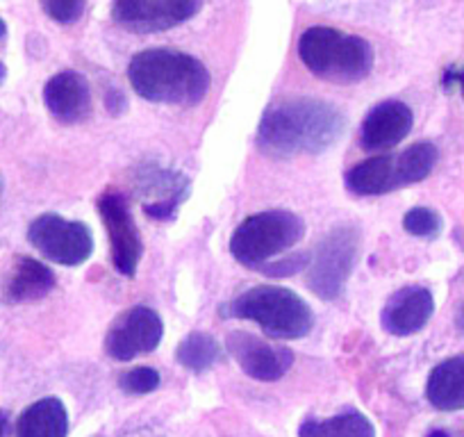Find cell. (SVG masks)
Returning <instances> with one entry per match:
<instances>
[{
  "label": "cell",
  "instance_id": "obj_19",
  "mask_svg": "<svg viewBox=\"0 0 464 437\" xmlns=\"http://www.w3.org/2000/svg\"><path fill=\"white\" fill-rule=\"evenodd\" d=\"M301 437H376V428L364 414L343 413L324 422H305L298 431Z\"/></svg>",
  "mask_w": 464,
  "mask_h": 437
},
{
  "label": "cell",
  "instance_id": "obj_8",
  "mask_svg": "<svg viewBox=\"0 0 464 437\" xmlns=\"http://www.w3.org/2000/svg\"><path fill=\"white\" fill-rule=\"evenodd\" d=\"M28 239L44 257L62 267H78L93 251L92 230L60 214H42L30 224Z\"/></svg>",
  "mask_w": 464,
  "mask_h": 437
},
{
  "label": "cell",
  "instance_id": "obj_18",
  "mask_svg": "<svg viewBox=\"0 0 464 437\" xmlns=\"http://www.w3.org/2000/svg\"><path fill=\"white\" fill-rule=\"evenodd\" d=\"M55 287V276L42 262L33 257H21L7 285V298L10 301H34V298L46 296Z\"/></svg>",
  "mask_w": 464,
  "mask_h": 437
},
{
  "label": "cell",
  "instance_id": "obj_12",
  "mask_svg": "<svg viewBox=\"0 0 464 437\" xmlns=\"http://www.w3.org/2000/svg\"><path fill=\"white\" fill-rule=\"evenodd\" d=\"M226 346L244 369V374L257 381H280L294 364L292 351L283 346H271L269 342L248 335V333H230Z\"/></svg>",
  "mask_w": 464,
  "mask_h": 437
},
{
  "label": "cell",
  "instance_id": "obj_24",
  "mask_svg": "<svg viewBox=\"0 0 464 437\" xmlns=\"http://www.w3.org/2000/svg\"><path fill=\"white\" fill-rule=\"evenodd\" d=\"M303 265H307V257H289V260L274 262V265H262V271L269 276H292L296 274Z\"/></svg>",
  "mask_w": 464,
  "mask_h": 437
},
{
  "label": "cell",
  "instance_id": "obj_1",
  "mask_svg": "<svg viewBox=\"0 0 464 437\" xmlns=\"http://www.w3.org/2000/svg\"><path fill=\"white\" fill-rule=\"evenodd\" d=\"M346 119L337 107L319 98H285L265 112L257 146L274 158L314 155L343 135Z\"/></svg>",
  "mask_w": 464,
  "mask_h": 437
},
{
  "label": "cell",
  "instance_id": "obj_11",
  "mask_svg": "<svg viewBox=\"0 0 464 437\" xmlns=\"http://www.w3.org/2000/svg\"><path fill=\"white\" fill-rule=\"evenodd\" d=\"M198 10V0H119L111 16L130 33H160L185 24Z\"/></svg>",
  "mask_w": 464,
  "mask_h": 437
},
{
  "label": "cell",
  "instance_id": "obj_30",
  "mask_svg": "<svg viewBox=\"0 0 464 437\" xmlns=\"http://www.w3.org/2000/svg\"><path fill=\"white\" fill-rule=\"evenodd\" d=\"M5 75H7V69H5V64H3V62H0V83H3V80H5Z\"/></svg>",
  "mask_w": 464,
  "mask_h": 437
},
{
  "label": "cell",
  "instance_id": "obj_22",
  "mask_svg": "<svg viewBox=\"0 0 464 437\" xmlns=\"http://www.w3.org/2000/svg\"><path fill=\"white\" fill-rule=\"evenodd\" d=\"M160 383H162V378L155 369L137 367L128 372L126 376H121V390H126L128 394H149V392L158 390Z\"/></svg>",
  "mask_w": 464,
  "mask_h": 437
},
{
  "label": "cell",
  "instance_id": "obj_13",
  "mask_svg": "<svg viewBox=\"0 0 464 437\" xmlns=\"http://www.w3.org/2000/svg\"><path fill=\"white\" fill-rule=\"evenodd\" d=\"M435 298L426 287H403L385 303L382 328L392 335H414L430 321Z\"/></svg>",
  "mask_w": 464,
  "mask_h": 437
},
{
  "label": "cell",
  "instance_id": "obj_21",
  "mask_svg": "<svg viewBox=\"0 0 464 437\" xmlns=\"http://www.w3.org/2000/svg\"><path fill=\"white\" fill-rule=\"evenodd\" d=\"M403 228L414 238H435L441 230V217L430 208H414L405 214Z\"/></svg>",
  "mask_w": 464,
  "mask_h": 437
},
{
  "label": "cell",
  "instance_id": "obj_25",
  "mask_svg": "<svg viewBox=\"0 0 464 437\" xmlns=\"http://www.w3.org/2000/svg\"><path fill=\"white\" fill-rule=\"evenodd\" d=\"M7 431H10V419L0 410V437H7Z\"/></svg>",
  "mask_w": 464,
  "mask_h": 437
},
{
  "label": "cell",
  "instance_id": "obj_14",
  "mask_svg": "<svg viewBox=\"0 0 464 437\" xmlns=\"http://www.w3.org/2000/svg\"><path fill=\"white\" fill-rule=\"evenodd\" d=\"M412 110L401 101H385L367 114L362 123V146L369 151L401 144L412 131Z\"/></svg>",
  "mask_w": 464,
  "mask_h": 437
},
{
  "label": "cell",
  "instance_id": "obj_26",
  "mask_svg": "<svg viewBox=\"0 0 464 437\" xmlns=\"http://www.w3.org/2000/svg\"><path fill=\"white\" fill-rule=\"evenodd\" d=\"M453 80H455V83H458L459 93H462V98H464V69L459 71V73H455V75H453Z\"/></svg>",
  "mask_w": 464,
  "mask_h": 437
},
{
  "label": "cell",
  "instance_id": "obj_5",
  "mask_svg": "<svg viewBox=\"0 0 464 437\" xmlns=\"http://www.w3.org/2000/svg\"><path fill=\"white\" fill-rule=\"evenodd\" d=\"M437 158V146L421 141L399 155H382L353 167L346 173V187L358 196L387 194L430 176Z\"/></svg>",
  "mask_w": 464,
  "mask_h": 437
},
{
  "label": "cell",
  "instance_id": "obj_3",
  "mask_svg": "<svg viewBox=\"0 0 464 437\" xmlns=\"http://www.w3.org/2000/svg\"><path fill=\"white\" fill-rule=\"evenodd\" d=\"M301 62L330 83H360L373 69V51L362 37L314 25L298 39Z\"/></svg>",
  "mask_w": 464,
  "mask_h": 437
},
{
  "label": "cell",
  "instance_id": "obj_4",
  "mask_svg": "<svg viewBox=\"0 0 464 437\" xmlns=\"http://www.w3.org/2000/svg\"><path fill=\"white\" fill-rule=\"evenodd\" d=\"M226 315L256 321L271 337H278V340L305 337L314 325L310 306L296 292L285 287H269V285L239 294L235 301H230Z\"/></svg>",
  "mask_w": 464,
  "mask_h": 437
},
{
  "label": "cell",
  "instance_id": "obj_17",
  "mask_svg": "<svg viewBox=\"0 0 464 437\" xmlns=\"http://www.w3.org/2000/svg\"><path fill=\"white\" fill-rule=\"evenodd\" d=\"M69 414L64 403L55 396L30 405L16 422V437H66Z\"/></svg>",
  "mask_w": 464,
  "mask_h": 437
},
{
  "label": "cell",
  "instance_id": "obj_7",
  "mask_svg": "<svg viewBox=\"0 0 464 437\" xmlns=\"http://www.w3.org/2000/svg\"><path fill=\"white\" fill-rule=\"evenodd\" d=\"M360 253V233L353 226H337L330 230L312 256L307 285L321 298H337L346 287Z\"/></svg>",
  "mask_w": 464,
  "mask_h": 437
},
{
  "label": "cell",
  "instance_id": "obj_20",
  "mask_svg": "<svg viewBox=\"0 0 464 437\" xmlns=\"http://www.w3.org/2000/svg\"><path fill=\"white\" fill-rule=\"evenodd\" d=\"M176 358L189 372H208L209 367H214L221 360V346L208 333H191L180 342Z\"/></svg>",
  "mask_w": 464,
  "mask_h": 437
},
{
  "label": "cell",
  "instance_id": "obj_9",
  "mask_svg": "<svg viewBox=\"0 0 464 437\" xmlns=\"http://www.w3.org/2000/svg\"><path fill=\"white\" fill-rule=\"evenodd\" d=\"M164 335V324L153 307L135 306L123 312L119 319L111 324L110 333L105 337V351L114 360L137 358V355L150 354L160 346Z\"/></svg>",
  "mask_w": 464,
  "mask_h": 437
},
{
  "label": "cell",
  "instance_id": "obj_10",
  "mask_svg": "<svg viewBox=\"0 0 464 437\" xmlns=\"http://www.w3.org/2000/svg\"><path fill=\"white\" fill-rule=\"evenodd\" d=\"M98 212H101L102 224L107 226V233H110L111 262H114L116 271L132 278L137 274V265H140L144 247H141L140 230H137L135 218L130 214V205L121 194L110 191L98 200Z\"/></svg>",
  "mask_w": 464,
  "mask_h": 437
},
{
  "label": "cell",
  "instance_id": "obj_6",
  "mask_svg": "<svg viewBox=\"0 0 464 437\" xmlns=\"http://www.w3.org/2000/svg\"><path fill=\"white\" fill-rule=\"evenodd\" d=\"M305 233L301 218L285 209L253 214L232 233L230 253L248 267H262L271 257L289 251Z\"/></svg>",
  "mask_w": 464,
  "mask_h": 437
},
{
  "label": "cell",
  "instance_id": "obj_2",
  "mask_svg": "<svg viewBox=\"0 0 464 437\" xmlns=\"http://www.w3.org/2000/svg\"><path fill=\"white\" fill-rule=\"evenodd\" d=\"M132 89L141 98L164 105H198L209 89V73L196 57L171 48H149L128 66Z\"/></svg>",
  "mask_w": 464,
  "mask_h": 437
},
{
  "label": "cell",
  "instance_id": "obj_28",
  "mask_svg": "<svg viewBox=\"0 0 464 437\" xmlns=\"http://www.w3.org/2000/svg\"><path fill=\"white\" fill-rule=\"evenodd\" d=\"M458 325H459V331L464 333V307L459 310V316H458Z\"/></svg>",
  "mask_w": 464,
  "mask_h": 437
},
{
  "label": "cell",
  "instance_id": "obj_15",
  "mask_svg": "<svg viewBox=\"0 0 464 437\" xmlns=\"http://www.w3.org/2000/svg\"><path fill=\"white\" fill-rule=\"evenodd\" d=\"M44 101L53 117L64 123H78L92 112V93L87 80L75 71L53 75L44 87Z\"/></svg>",
  "mask_w": 464,
  "mask_h": 437
},
{
  "label": "cell",
  "instance_id": "obj_16",
  "mask_svg": "<svg viewBox=\"0 0 464 437\" xmlns=\"http://www.w3.org/2000/svg\"><path fill=\"white\" fill-rule=\"evenodd\" d=\"M426 396L437 410H464V354L453 355L432 369Z\"/></svg>",
  "mask_w": 464,
  "mask_h": 437
},
{
  "label": "cell",
  "instance_id": "obj_27",
  "mask_svg": "<svg viewBox=\"0 0 464 437\" xmlns=\"http://www.w3.org/2000/svg\"><path fill=\"white\" fill-rule=\"evenodd\" d=\"M5 37H7V25L3 24V19H0V42H3Z\"/></svg>",
  "mask_w": 464,
  "mask_h": 437
},
{
  "label": "cell",
  "instance_id": "obj_29",
  "mask_svg": "<svg viewBox=\"0 0 464 437\" xmlns=\"http://www.w3.org/2000/svg\"><path fill=\"white\" fill-rule=\"evenodd\" d=\"M428 437H449V432H446V431H432Z\"/></svg>",
  "mask_w": 464,
  "mask_h": 437
},
{
  "label": "cell",
  "instance_id": "obj_23",
  "mask_svg": "<svg viewBox=\"0 0 464 437\" xmlns=\"http://www.w3.org/2000/svg\"><path fill=\"white\" fill-rule=\"evenodd\" d=\"M44 12L57 24H73L84 15L87 5L80 0H57V3H44Z\"/></svg>",
  "mask_w": 464,
  "mask_h": 437
}]
</instances>
